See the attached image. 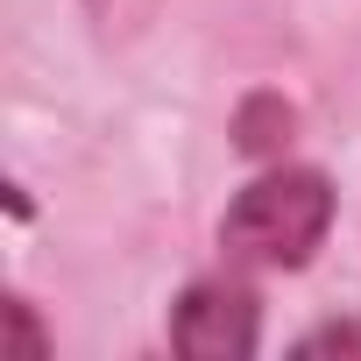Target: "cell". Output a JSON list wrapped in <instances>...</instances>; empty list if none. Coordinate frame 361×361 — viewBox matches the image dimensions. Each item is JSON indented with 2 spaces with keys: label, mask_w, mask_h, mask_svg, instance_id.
<instances>
[{
  "label": "cell",
  "mask_w": 361,
  "mask_h": 361,
  "mask_svg": "<svg viewBox=\"0 0 361 361\" xmlns=\"http://www.w3.org/2000/svg\"><path fill=\"white\" fill-rule=\"evenodd\" d=\"M262 340L255 326V290L234 276H199L170 312V347L192 361H248Z\"/></svg>",
  "instance_id": "2"
},
{
  "label": "cell",
  "mask_w": 361,
  "mask_h": 361,
  "mask_svg": "<svg viewBox=\"0 0 361 361\" xmlns=\"http://www.w3.org/2000/svg\"><path fill=\"white\" fill-rule=\"evenodd\" d=\"M326 227H333L326 170L283 163V170H262L255 185L227 206L220 248H227V262H248V269H305L319 255Z\"/></svg>",
  "instance_id": "1"
},
{
  "label": "cell",
  "mask_w": 361,
  "mask_h": 361,
  "mask_svg": "<svg viewBox=\"0 0 361 361\" xmlns=\"http://www.w3.org/2000/svg\"><path fill=\"white\" fill-rule=\"evenodd\" d=\"M8 326H15V354H22V361H43V354H50V340H43V326H36V312H29L22 298L8 305Z\"/></svg>",
  "instance_id": "4"
},
{
  "label": "cell",
  "mask_w": 361,
  "mask_h": 361,
  "mask_svg": "<svg viewBox=\"0 0 361 361\" xmlns=\"http://www.w3.org/2000/svg\"><path fill=\"white\" fill-rule=\"evenodd\" d=\"M290 106L276 99V92H255L241 114H234V142H241V156H276L283 142H290Z\"/></svg>",
  "instance_id": "3"
},
{
  "label": "cell",
  "mask_w": 361,
  "mask_h": 361,
  "mask_svg": "<svg viewBox=\"0 0 361 361\" xmlns=\"http://www.w3.org/2000/svg\"><path fill=\"white\" fill-rule=\"evenodd\" d=\"M298 354H361V326H319L312 340H298Z\"/></svg>",
  "instance_id": "5"
}]
</instances>
